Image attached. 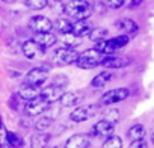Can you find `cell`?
<instances>
[{
	"mask_svg": "<svg viewBox=\"0 0 154 148\" xmlns=\"http://www.w3.org/2000/svg\"><path fill=\"white\" fill-rule=\"evenodd\" d=\"M63 12L75 20H88L92 14V6L86 0H69L63 5Z\"/></svg>",
	"mask_w": 154,
	"mask_h": 148,
	"instance_id": "1",
	"label": "cell"
},
{
	"mask_svg": "<svg viewBox=\"0 0 154 148\" xmlns=\"http://www.w3.org/2000/svg\"><path fill=\"white\" fill-rule=\"evenodd\" d=\"M103 59H104L103 53H100L95 48H89V50H85L83 53H79V57H77V60L74 63L79 68L91 69V68H95V66L101 65Z\"/></svg>",
	"mask_w": 154,
	"mask_h": 148,
	"instance_id": "2",
	"label": "cell"
},
{
	"mask_svg": "<svg viewBox=\"0 0 154 148\" xmlns=\"http://www.w3.org/2000/svg\"><path fill=\"white\" fill-rule=\"evenodd\" d=\"M128 36L127 35H119V36H115V38H110V39H104V41H100L95 44V50H98L100 53H103L104 56H109V54H113L115 51H118L119 48L125 47L128 44Z\"/></svg>",
	"mask_w": 154,
	"mask_h": 148,
	"instance_id": "3",
	"label": "cell"
},
{
	"mask_svg": "<svg viewBox=\"0 0 154 148\" xmlns=\"http://www.w3.org/2000/svg\"><path fill=\"white\" fill-rule=\"evenodd\" d=\"M79 53L75 48H69V47H63V48H57L53 51L51 54V62L54 65L59 66H65V65H71L77 60Z\"/></svg>",
	"mask_w": 154,
	"mask_h": 148,
	"instance_id": "4",
	"label": "cell"
},
{
	"mask_svg": "<svg viewBox=\"0 0 154 148\" xmlns=\"http://www.w3.org/2000/svg\"><path fill=\"white\" fill-rule=\"evenodd\" d=\"M98 112V106L97 104H86V106H79L77 109H74L69 115L71 121L74 122H82V121H86L92 116H95Z\"/></svg>",
	"mask_w": 154,
	"mask_h": 148,
	"instance_id": "5",
	"label": "cell"
},
{
	"mask_svg": "<svg viewBox=\"0 0 154 148\" xmlns=\"http://www.w3.org/2000/svg\"><path fill=\"white\" fill-rule=\"evenodd\" d=\"M130 97V91L127 88H115V89H110L107 91L101 100H100V104H104V106H109V104H115V103H119V101H124L125 98Z\"/></svg>",
	"mask_w": 154,
	"mask_h": 148,
	"instance_id": "6",
	"label": "cell"
},
{
	"mask_svg": "<svg viewBox=\"0 0 154 148\" xmlns=\"http://www.w3.org/2000/svg\"><path fill=\"white\" fill-rule=\"evenodd\" d=\"M48 77V72L44 66H36L32 68L27 74H26V83L27 85H33V86H41Z\"/></svg>",
	"mask_w": 154,
	"mask_h": 148,
	"instance_id": "7",
	"label": "cell"
},
{
	"mask_svg": "<svg viewBox=\"0 0 154 148\" xmlns=\"http://www.w3.org/2000/svg\"><path fill=\"white\" fill-rule=\"evenodd\" d=\"M29 26L32 30H35L36 33H44V32H50L53 29V23L50 18H47L45 15H35L29 20Z\"/></svg>",
	"mask_w": 154,
	"mask_h": 148,
	"instance_id": "8",
	"label": "cell"
},
{
	"mask_svg": "<svg viewBox=\"0 0 154 148\" xmlns=\"http://www.w3.org/2000/svg\"><path fill=\"white\" fill-rule=\"evenodd\" d=\"M48 106H50V104H48L45 100H42L41 97H36V98L27 101L24 110H26V113H27L29 116H38V115L44 113L45 110H48Z\"/></svg>",
	"mask_w": 154,
	"mask_h": 148,
	"instance_id": "9",
	"label": "cell"
},
{
	"mask_svg": "<svg viewBox=\"0 0 154 148\" xmlns=\"http://www.w3.org/2000/svg\"><path fill=\"white\" fill-rule=\"evenodd\" d=\"M62 94H63V86H59V85H48L47 88L41 89L39 97H41L42 100H45L48 104H51V103L57 101V100L62 97Z\"/></svg>",
	"mask_w": 154,
	"mask_h": 148,
	"instance_id": "10",
	"label": "cell"
},
{
	"mask_svg": "<svg viewBox=\"0 0 154 148\" xmlns=\"http://www.w3.org/2000/svg\"><path fill=\"white\" fill-rule=\"evenodd\" d=\"M44 51L45 48H42L36 41L33 39H29L23 44V54L27 57V59H38V57H42L44 56Z\"/></svg>",
	"mask_w": 154,
	"mask_h": 148,
	"instance_id": "11",
	"label": "cell"
},
{
	"mask_svg": "<svg viewBox=\"0 0 154 148\" xmlns=\"http://www.w3.org/2000/svg\"><path fill=\"white\" fill-rule=\"evenodd\" d=\"M115 131V124L106 121V119H101L98 121L94 127H92V134L94 136H98V137H109L112 136Z\"/></svg>",
	"mask_w": 154,
	"mask_h": 148,
	"instance_id": "12",
	"label": "cell"
},
{
	"mask_svg": "<svg viewBox=\"0 0 154 148\" xmlns=\"http://www.w3.org/2000/svg\"><path fill=\"white\" fill-rule=\"evenodd\" d=\"M83 98L85 97L82 91H71V92H63L59 100L63 107H72V106H77Z\"/></svg>",
	"mask_w": 154,
	"mask_h": 148,
	"instance_id": "13",
	"label": "cell"
},
{
	"mask_svg": "<svg viewBox=\"0 0 154 148\" xmlns=\"http://www.w3.org/2000/svg\"><path fill=\"white\" fill-rule=\"evenodd\" d=\"M116 29H119L124 35H134V33H137V30H139V27H137V24H136V21L134 20H131V18H121V20H118L116 21Z\"/></svg>",
	"mask_w": 154,
	"mask_h": 148,
	"instance_id": "14",
	"label": "cell"
},
{
	"mask_svg": "<svg viewBox=\"0 0 154 148\" xmlns=\"http://www.w3.org/2000/svg\"><path fill=\"white\" fill-rule=\"evenodd\" d=\"M130 63V59L128 57H121V56H113V54H109V56H104L103 59V63L104 66L107 68H124Z\"/></svg>",
	"mask_w": 154,
	"mask_h": 148,
	"instance_id": "15",
	"label": "cell"
},
{
	"mask_svg": "<svg viewBox=\"0 0 154 148\" xmlns=\"http://www.w3.org/2000/svg\"><path fill=\"white\" fill-rule=\"evenodd\" d=\"M88 146H89V137L86 134H72L65 143V148H88Z\"/></svg>",
	"mask_w": 154,
	"mask_h": 148,
	"instance_id": "16",
	"label": "cell"
},
{
	"mask_svg": "<svg viewBox=\"0 0 154 148\" xmlns=\"http://www.w3.org/2000/svg\"><path fill=\"white\" fill-rule=\"evenodd\" d=\"M39 94H41V88L39 86H33V85H24L23 88H20V91H18V95H20V98L21 100H33V98H36V97H39Z\"/></svg>",
	"mask_w": 154,
	"mask_h": 148,
	"instance_id": "17",
	"label": "cell"
},
{
	"mask_svg": "<svg viewBox=\"0 0 154 148\" xmlns=\"http://www.w3.org/2000/svg\"><path fill=\"white\" fill-rule=\"evenodd\" d=\"M33 41H36L42 48H50V47H53L56 44L57 38L53 33H50V32H44V33H36Z\"/></svg>",
	"mask_w": 154,
	"mask_h": 148,
	"instance_id": "18",
	"label": "cell"
},
{
	"mask_svg": "<svg viewBox=\"0 0 154 148\" xmlns=\"http://www.w3.org/2000/svg\"><path fill=\"white\" fill-rule=\"evenodd\" d=\"M48 143H50V134H47L44 131H38V133L32 134V137H30L32 148H47Z\"/></svg>",
	"mask_w": 154,
	"mask_h": 148,
	"instance_id": "19",
	"label": "cell"
},
{
	"mask_svg": "<svg viewBox=\"0 0 154 148\" xmlns=\"http://www.w3.org/2000/svg\"><path fill=\"white\" fill-rule=\"evenodd\" d=\"M91 24L86 21V20H77L72 23V29H71V33L77 35V36H85L91 32Z\"/></svg>",
	"mask_w": 154,
	"mask_h": 148,
	"instance_id": "20",
	"label": "cell"
},
{
	"mask_svg": "<svg viewBox=\"0 0 154 148\" xmlns=\"http://www.w3.org/2000/svg\"><path fill=\"white\" fill-rule=\"evenodd\" d=\"M112 77H113V74H112V72H109V71L98 72L97 76L92 79L91 85H92V88H97V89H100V88L106 86V85H107V82H109V80H112Z\"/></svg>",
	"mask_w": 154,
	"mask_h": 148,
	"instance_id": "21",
	"label": "cell"
},
{
	"mask_svg": "<svg viewBox=\"0 0 154 148\" xmlns=\"http://www.w3.org/2000/svg\"><path fill=\"white\" fill-rule=\"evenodd\" d=\"M60 41H62V44H63L65 47L74 48V47H77V45L82 44V36H77V35H74V33H71V32H69V33H62Z\"/></svg>",
	"mask_w": 154,
	"mask_h": 148,
	"instance_id": "22",
	"label": "cell"
},
{
	"mask_svg": "<svg viewBox=\"0 0 154 148\" xmlns=\"http://www.w3.org/2000/svg\"><path fill=\"white\" fill-rule=\"evenodd\" d=\"M88 35H89V39L97 44V42H100V41L107 39L109 32H107V29H104V27H94V29H91V32H89Z\"/></svg>",
	"mask_w": 154,
	"mask_h": 148,
	"instance_id": "23",
	"label": "cell"
},
{
	"mask_svg": "<svg viewBox=\"0 0 154 148\" xmlns=\"http://www.w3.org/2000/svg\"><path fill=\"white\" fill-rule=\"evenodd\" d=\"M127 136L130 140H137V139H143L145 137V128L142 124H134L133 127L128 128Z\"/></svg>",
	"mask_w": 154,
	"mask_h": 148,
	"instance_id": "24",
	"label": "cell"
},
{
	"mask_svg": "<svg viewBox=\"0 0 154 148\" xmlns=\"http://www.w3.org/2000/svg\"><path fill=\"white\" fill-rule=\"evenodd\" d=\"M56 29H57L60 33H69L71 29H72V21L68 20V18H57V21H56Z\"/></svg>",
	"mask_w": 154,
	"mask_h": 148,
	"instance_id": "25",
	"label": "cell"
},
{
	"mask_svg": "<svg viewBox=\"0 0 154 148\" xmlns=\"http://www.w3.org/2000/svg\"><path fill=\"white\" fill-rule=\"evenodd\" d=\"M8 142L11 145V148H21L24 145V139L18 134V133H14V131H8Z\"/></svg>",
	"mask_w": 154,
	"mask_h": 148,
	"instance_id": "26",
	"label": "cell"
},
{
	"mask_svg": "<svg viewBox=\"0 0 154 148\" xmlns=\"http://www.w3.org/2000/svg\"><path fill=\"white\" fill-rule=\"evenodd\" d=\"M103 148H122V140H121L119 136L112 134V136L106 137V140L103 143Z\"/></svg>",
	"mask_w": 154,
	"mask_h": 148,
	"instance_id": "27",
	"label": "cell"
},
{
	"mask_svg": "<svg viewBox=\"0 0 154 148\" xmlns=\"http://www.w3.org/2000/svg\"><path fill=\"white\" fill-rule=\"evenodd\" d=\"M24 3L27 8L33 9V11H39V9H44L48 3V0H24Z\"/></svg>",
	"mask_w": 154,
	"mask_h": 148,
	"instance_id": "28",
	"label": "cell"
},
{
	"mask_svg": "<svg viewBox=\"0 0 154 148\" xmlns=\"http://www.w3.org/2000/svg\"><path fill=\"white\" fill-rule=\"evenodd\" d=\"M0 148H11L8 142V130L5 124L2 122V119H0Z\"/></svg>",
	"mask_w": 154,
	"mask_h": 148,
	"instance_id": "29",
	"label": "cell"
},
{
	"mask_svg": "<svg viewBox=\"0 0 154 148\" xmlns=\"http://www.w3.org/2000/svg\"><path fill=\"white\" fill-rule=\"evenodd\" d=\"M103 119H106V121H109L112 124H116L119 121V112L116 109H107L104 112V118Z\"/></svg>",
	"mask_w": 154,
	"mask_h": 148,
	"instance_id": "30",
	"label": "cell"
},
{
	"mask_svg": "<svg viewBox=\"0 0 154 148\" xmlns=\"http://www.w3.org/2000/svg\"><path fill=\"white\" fill-rule=\"evenodd\" d=\"M50 124H51V118L42 116V118H39V119L35 122V128H36L38 131H45V130L50 127Z\"/></svg>",
	"mask_w": 154,
	"mask_h": 148,
	"instance_id": "31",
	"label": "cell"
},
{
	"mask_svg": "<svg viewBox=\"0 0 154 148\" xmlns=\"http://www.w3.org/2000/svg\"><path fill=\"white\" fill-rule=\"evenodd\" d=\"M104 3H106V6H109L112 9H118V8L124 6L122 0H104Z\"/></svg>",
	"mask_w": 154,
	"mask_h": 148,
	"instance_id": "32",
	"label": "cell"
},
{
	"mask_svg": "<svg viewBox=\"0 0 154 148\" xmlns=\"http://www.w3.org/2000/svg\"><path fill=\"white\" fill-rule=\"evenodd\" d=\"M130 148H146V142L143 139H137V140H131Z\"/></svg>",
	"mask_w": 154,
	"mask_h": 148,
	"instance_id": "33",
	"label": "cell"
},
{
	"mask_svg": "<svg viewBox=\"0 0 154 148\" xmlns=\"http://www.w3.org/2000/svg\"><path fill=\"white\" fill-rule=\"evenodd\" d=\"M122 3L127 8H134V6H139L142 3V0H122Z\"/></svg>",
	"mask_w": 154,
	"mask_h": 148,
	"instance_id": "34",
	"label": "cell"
},
{
	"mask_svg": "<svg viewBox=\"0 0 154 148\" xmlns=\"http://www.w3.org/2000/svg\"><path fill=\"white\" fill-rule=\"evenodd\" d=\"M3 2H6V3H14V2H17V0H3Z\"/></svg>",
	"mask_w": 154,
	"mask_h": 148,
	"instance_id": "35",
	"label": "cell"
},
{
	"mask_svg": "<svg viewBox=\"0 0 154 148\" xmlns=\"http://www.w3.org/2000/svg\"><path fill=\"white\" fill-rule=\"evenodd\" d=\"M51 148H62V146H51Z\"/></svg>",
	"mask_w": 154,
	"mask_h": 148,
	"instance_id": "36",
	"label": "cell"
},
{
	"mask_svg": "<svg viewBox=\"0 0 154 148\" xmlns=\"http://www.w3.org/2000/svg\"><path fill=\"white\" fill-rule=\"evenodd\" d=\"M152 142H154V133H152Z\"/></svg>",
	"mask_w": 154,
	"mask_h": 148,
	"instance_id": "37",
	"label": "cell"
},
{
	"mask_svg": "<svg viewBox=\"0 0 154 148\" xmlns=\"http://www.w3.org/2000/svg\"><path fill=\"white\" fill-rule=\"evenodd\" d=\"M56 2H62V0H56Z\"/></svg>",
	"mask_w": 154,
	"mask_h": 148,
	"instance_id": "38",
	"label": "cell"
}]
</instances>
